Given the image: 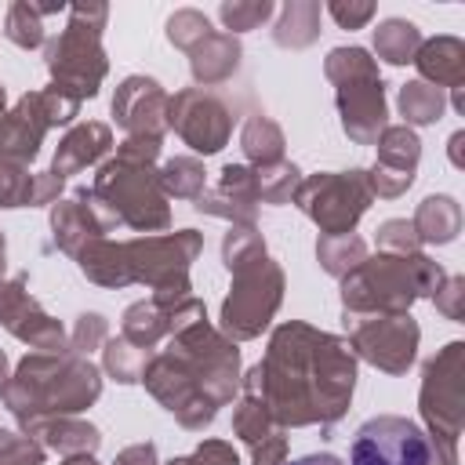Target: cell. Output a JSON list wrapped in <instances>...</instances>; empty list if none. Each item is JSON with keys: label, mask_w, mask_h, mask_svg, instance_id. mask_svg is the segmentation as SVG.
Returning a JSON list of instances; mask_svg holds the SVG:
<instances>
[{"label": "cell", "mask_w": 465, "mask_h": 465, "mask_svg": "<svg viewBox=\"0 0 465 465\" xmlns=\"http://www.w3.org/2000/svg\"><path fill=\"white\" fill-rule=\"evenodd\" d=\"M320 15H323V7L316 0H291V4H283L280 18L272 25V40L280 47H291V51L309 47L320 36Z\"/></svg>", "instance_id": "484cf974"}, {"label": "cell", "mask_w": 465, "mask_h": 465, "mask_svg": "<svg viewBox=\"0 0 465 465\" xmlns=\"http://www.w3.org/2000/svg\"><path fill=\"white\" fill-rule=\"evenodd\" d=\"M374 240H378V251H385V254H418V251H421L418 232H414V225H411L407 218H389V222H381Z\"/></svg>", "instance_id": "ee69618b"}, {"label": "cell", "mask_w": 465, "mask_h": 465, "mask_svg": "<svg viewBox=\"0 0 465 465\" xmlns=\"http://www.w3.org/2000/svg\"><path fill=\"white\" fill-rule=\"evenodd\" d=\"M25 436H33L44 450H58L62 458H69V454H94V450L102 447V432H98L91 421L76 418V414L44 418V421H36Z\"/></svg>", "instance_id": "603a6c76"}, {"label": "cell", "mask_w": 465, "mask_h": 465, "mask_svg": "<svg viewBox=\"0 0 465 465\" xmlns=\"http://www.w3.org/2000/svg\"><path fill=\"white\" fill-rule=\"evenodd\" d=\"M432 302L447 320H461L465 316V276H447L440 291L432 294Z\"/></svg>", "instance_id": "681fc988"}, {"label": "cell", "mask_w": 465, "mask_h": 465, "mask_svg": "<svg viewBox=\"0 0 465 465\" xmlns=\"http://www.w3.org/2000/svg\"><path fill=\"white\" fill-rule=\"evenodd\" d=\"M251 465H287V436H283V429L269 432L262 443L251 447Z\"/></svg>", "instance_id": "f907efd6"}, {"label": "cell", "mask_w": 465, "mask_h": 465, "mask_svg": "<svg viewBox=\"0 0 465 465\" xmlns=\"http://www.w3.org/2000/svg\"><path fill=\"white\" fill-rule=\"evenodd\" d=\"M356 389V352L345 338L287 320L265 356L240 378V392L262 396L276 429H331L345 418Z\"/></svg>", "instance_id": "6da1fadb"}, {"label": "cell", "mask_w": 465, "mask_h": 465, "mask_svg": "<svg viewBox=\"0 0 465 465\" xmlns=\"http://www.w3.org/2000/svg\"><path fill=\"white\" fill-rule=\"evenodd\" d=\"M62 189H65V182H62L58 174H51V171H40V174H33L29 207H51V203H58V200H62Z\"/></svg>", "instance_id": "816d5d0a"}, {"label": "cell", "mask_w": 465, "mask_h": 465, "mask_svg": "<svg viewBox=\"0 0 465 465\" xmlns=\"http://www.w3.org/2000/svg\"><path fill=\"white\" fill-rule=\"evenodd\" d=\"M4 36L22 47V51H36L47 44V29H44V15L36 4L29 0H15L7 7V18H4Z\"/></svg>", "instance_id": "d6a6232c"}, {"label": "cell", "mask_w": 465, "mask_h": 465, "mask_svg": "<svg viewBox=\"0 0 465 465\" xmlns=\"http://www.w3.org/2000/svg\"><path fill=\"white\" fill-rule=\"evenodd\" d=\"M283 131H280V124L272 120V116H265V113H251L247 116V124H243V131H240V149H243V156H247V163L251 167H272V163H280L283 160Z\"/></svg>", "instance_id": "4316f807"}, {"label": "cell", "mask_w": 465, "mask_h": 465, "mask_svg": "<svg viewBox=\"0 0 465 465\" xmlns=\"http://www.w3.org/2000/svg\"><path fill=\"white\" fill-rule=\"evenodd\" d=\"M203 163L196 156H174L160 167V185L167 196H178V200H196L203 193Z\"/></svg>", "instance_id": "d590c367"}, {"label": "cell", "mask_w": 465, "mask_h": 465, "mask_svg": "<svg viewBox=\"0 0 465 465\" xmlns=\"http://www.w3.org/2000/svg\"><path fill=\"white\" fill-rule=\"evenodd\" d=\"M374 193L367 182V171H316L302 178L291 203L302 207L305 218L316 222L320 236H345L356 229V222L367 214Z\"/></svg>", "instance_id": "8fae6325"}, {"label": "cell", "mask_w": 465, "mask_h": 465, "mask_svg": "<svg viewBox=\"0 0 465 465\" xmlns=\"http://www.w3.org/2000/svg\"><path fill=\"white\" fill-rule=\"evenodd\" d=\"M414 65H418L421 80L432 84V87H440V91L465 87V44L458 36L421 40V47L414 54Z\"/></svg>", "instance_id": "44dd1931"}, {"label": "cell", "mask_w": 465, "mask_h": 465, "mask_svg": "<svg viewBox=\"0 0 465 465\" xmlns=\"http://www.w3.org/2000/svg\"><path fill=\"white\" fill-rule=\"evenodd\" d=\"M167 465H240V454H236V447L225 443V440H203L193 454L171 458Z\"/></svg>", "instance_id": "7dc6e473"}, {"label": "cell", "mask_w": 465, "mask_h": 465, "mask_svg": "<svg viewBox=\"0 0 465 465\" xmlns=\"http://www.w3.org/2000/svg\"><path fill=\"white\" fill-rule=\"evenodd\" d=\"M4 269H7V240L0 232V280H4Z\"/></svg>", "instance_id": "91938a15"}, {"label": "cell", "mask_w": 465, "mask_h": 465, "mask_svg": "<svg viewBox=\"0 0 465 465\" xmlns=\"http://www.w3.org/2000/svg\"><path fill=\"white\" fill-rule=\"evenodd\" d=\"M349 465H429V440L403 414H378L352 436Z\"/></svg>", "instance_id": "4fadbf2b"}, {"label": "cell", "mask_w": 465, "mask_h": 465, "mask_svg": "<svg viewBox=\"0 0 465 465\" xmlns=\"http://www.w3.org/2000/svg\"><path fill=\"white\" fill-rule=\"evenodd\" d=\"M51 131L44 109H40V94L29 91L15 102V109L0 120V156H11L18 163H33L40 145H44V134Z\"/></svg>", "instance_id": "d6986e66"}, {"label": "cell", "mask_w": 465, "mask_h": 465, "mask_svg": "<svg viewBox=\"0 0 465 465\" xmlns=\"http://www.w3.org/2000/svg\"><path fill=\"white\" fill-rule=\"evenodd\" d=\"M153 352L156 349H138L127 338H105V345H102V367L120 385H134V381H142L145 363L153 360Z\"/></svg>", "instance_id": "1f68e13d"}, {"label": "cell", "mask_w": 465, "mask_h": 465, "mask_svg": "<svg viewBox=\"0 0 465 465\" xmlns=\"http://www.w3.org/2000/svg\"><path fill=\"white\" fill-rule=\"evenodd\" d=\"M7 116V91H4V84H0V120Z\"/></svg>", "instance_id": "6125c7cd"}, {"label": "cell", "mask_w": 465, "mask_h": 465, "mask_svg": "<svg viewBox=\"0 0 465 465\" xmlns=\"http://www.w3.org/2000/svg\"><path fill=\"white\" fill-rule=\"evenodd\" d=\"M200 320H207V305L200 298H193V294L182 298L178 305H160V302L145 298V302H134V305L124 309V316H120V338H127L138 349H153L156 341H163L174 331L193 327Z\"/></svg>", "instance_id": "ac0fdd59"}, {"label": "cell", "mask_w": 465, "mask_h": 465, "mask_svg": "<svg viewBox=\"0 0 465 465\" xmlns=\"http://www.w3.org/2000/svg\"><path fill=\"white\" fill-rule=\"evenodd\" d=\"M447 280L443 265L429 254H385L363 258L341 276V312L356 316H403L418 298H432Z\"/></svg>", "instance_id": "277c9868"}, {"label": "cell", "mask_w": 465, "mask_h": 465, "mask_svg": "<svg viewBox=\"0 0 465 465\" xmlns=\"http://www.w3.org/2000/svg\"><path fill=\"white\" fill-rule=\"evenodd\" d=\"M76 265L80 272L98 283V287H127L131 283V269H127V254H124V243L116 240H91L80 254H76Z\"/></svg>", "instance_id": "d4e9b609"}, {"label": "cell", "mask_w": 465, "mask_h": 465, "mask_svg": "<svg viewBox=\"0 0 465 465\" xmlns=\"http://www.w3.org/2000/svg\"><path fill=\"white\" fill-rule=\"evenodd\" d=\"M411 225L418 232V243H450L461 232V203L454 196H447V193L425 196L418 203Z\"/></svg>", "instance_id": "cb8c5ba5"}, {"label": "cell", "mask_w": 465, "mask_h": 465, "mask_svg": "<svg viewBox=\"0 0 465 465\" xmlns=\"http://www.w3.org/2000/svg\"><path fill=\"white\" fill-rule=\"evenodd\" d=\"M44 458L47 450L33 436L0 429V465H44Z\"/></svg>", "instance_id": "7bdbcfd3"}, {"label": "cell", "mask_w": 465, "mask_h": 465, "mask_svg": "<svg viewBox=\"0 0 465 465\" xmlns=\"http://www.w3.org/2000/svg\"><path fill=\"white\" fill-rule=\"evenodd\" d=\"M167 131H174L193 153L214 156L225 149L232 134V113L218 94L200 87H182L167 102Z\"/></svg>", "instance_id": "5bb4252c"}, {"label": "cell", "mask_w": 465, "mask_h": 465, "mask_svg": "<svg viewBox=\"0 0 465 465\" xmlns=\"http://www.w3.org/2000/svg\"><path fill=\"white\" fill-rule=\"evenodd\" d=\"M109 149H113V131H109V124H102V120L73 124V127L62 134V142H58L54 160H51L47 171L65 182L69 174H80V171L102 163Z\"/></svg>", "instance_id": "ffe728a7"}, {"label": "cell", "mask_w": 465, "mask_h": 465, "mask_svg": "<svg viewBox=\"0 0 465 465\" xmlns=\"http://www.w3.org/2000/svg\"><path fill=\"white\" fill-rule=\"evenodd\" d=\"M29 193H33V171L11 156H0V207H29Z\"/></svg>", "instance_id": "ab89813d"}, {"label": "cell", "mask_w": 465, "mask_h": 465, "mask_svg": "<svg viewBox=\"0 0 465 465\" xmlns=\"http://www.w3.org/2000/svg\"><path fill=\"white\" fill-rule=\"evenodd\" d=\"M113 229H120L116 218L105 211V203L87 185H80L69 200L51 203V236L58 251H65L69 258H76L91 240H102Z\"/></svg>", "instance_id": "e0dca14e"}, {"label": "cell", "mask_w": 465, "mask_h": 465, "mask_svg": "<svg viewBox=\"0 0 465 465\" xmlns=\"http://www.w3.org/2000/svg\"><path fill=\"white\" fill-rule=\"evenodd\" d=\"M229 276H232V287L222 302V334L229 341H251L272 323L283 302V287H287L283 269L265 251L229 265Z\"/></svg>", "instance_id": "30bf717a"}, {"label": "cell", "mask_w": 465, "mask_h": 465, "mask_svg": "<svg viewBox=\"0 0 465 465\" xmlns=\"http://www.w3.org/2000/svg\"><path fill=\"white\" fill-rule=\"evenodd\" d=\"M62 465H98V461H94V454H69Z\"/></svg>", "instance_id": "6f0895ef"}, {"label": "cell", "mask_w": 465, "mask_h": 465, "mask_svg": "<svg viewBox=\"0 0 465 465\" xmlns=\"http://www.w3.org/2000/svg\"><path fill=\"white\" fill-rule=\"evenodd\" d=\"M203 251V236L196 229H178V232H153V236H134L124 243L131 283H145L153 302L160 305H178L189 298V269Z\"/></svg>", "instance_id": "9c48e42d"}, {"label": "cell", "mask_w": 465, "mask_h": 465, "mask_svg": "<svg viewBox=\"0 0 465 465\" xmlns=\"http://www.w3.org/2000/svg\"><path fill=\"white\" fill-rule=\"evenodd\" d=\"M109 338V320L102 312H80L76 316V327L69 334V352L76 356H91L94 349H102Z\"/></svg>", "instance_id": "b9f144b4"}, {"label": "cell", "mask_w": 465, "mask_h": 465, "mask_svg": "<svg viewBox=\"0 0 465 465\" xmlns=\"http://www.w3.org/2000/svg\"><path fill=\"white\" fill-rule=\"evenodd\" d=\"M193 211H196V214H211V218H225V222H232V225H254V222H258V203L236 200V196L222 193L218 185H214V189H203V193L193 200Z\"/></svg>", "instance_id": "8d00e7d4"}, {"label": "cell", "mask_w": 465, "mask_h": 465, "mask_svg": "<svg viewBox=\"0 0 465 465\" xmlns=\"http://www.w3.org/2000/svg\"><path fill=\"white\" fill-rule=\"evenodd\" d=\"M40 94V109H44V116H47V124L51 127H65V124H73L76 120V113H80V98H73L69 91H62V87H44V91H36Z\"/></svg>", "instance_id": "f6af8a7d"}, {"label": "cell", "mask_w": 465, "mask_h": 465, "mask_svg": "<svg viewBox=\"0 0 465 465\" xmlns=\"http://www.w3.org/2000/svg\"><path fill=\"white\" fill-rule=\"evenodd\" d=\"M374 4L371 0H331L327 4V15L341 25V29H363L371 18H374Z\"/></svg>", "instance_id": "c3c4849f"}, {"label": "cell", "mask_w": 465, "mask_h": 465, "mask_svg": "<svg viewBox=\"0 0 465 465\" xmlns=\"http://www.w3.org/2000/svg\"><path fill=\"white\" fill-rule=\"evenodd\" d=\"M418 47H421V29L414 22H407V18H385V22H378V29H374V54L381 62L407 65V62H414Z\"/></svg>", "instance_id": "f1b7e54d"}, {"label": "cell", "mask_w": 465, "mask_h": 465, "mask_svg": "<svg viewBox=\"0 0 465 465\" xmlns=\"http://www.w3.org/2000/svg\"><path fill=\"white\" fill-rule=\"evenodd\" d=\"M0 396L22 432H29L44 418L87 411L102 396V371L76 352H25Z\"/></svg>", "instance_id": "3957f363"}, {"label": "cell", "mask_w": 465, "mask_h": 465, "mask_svg": "<svg viewBox=\"0 0 465 465\" xmlns=\"http://www.w3.org/2000/svg\"><path fill=\"white\" fill-rule=\"evenodd\" d=\"M240 58H243L240 36H232V33H211L203 44H196L189 51V73H193V80L203 91V87L225 84L240 69Z\"/></svg>", "instance_id": "7402d4cb"}, {"label": "cell", "mask_w": 465, "mask_h": 465, "mask_svg": "<svg viewBox=\"0 0 465 465\" xmlns=\"http://www.w3.org/2000/svg\"><path fill=\"white\" fill-rule=\"evenodd\" d=\"M113 465H160L156 461V443H131V447H124L116 458H113Z\"/></svg>", "instance_id": "db71d44e"}, {"label": "cell", "mask_w": 465, "mask_h": 465, "mask_svg": "<svg viewBox=\"0 0 465 465\" xmlns=\"http://www.w3.org/2000/svg\"><path fill=\"white\" fill-rule=\"evenodd\" d=\"M272 11H276L272 0H225L218 7V18L236 36V33H247V29H258L262 22H269Z\"/></svg>", "instance_id": "f35d334b"}, {"label": "cell", "mask_w": 465, "mask_h": 465, "mask_svg": "<svg viewBox=\"0 0 465 465\" xmlns=\"http://www.w3.org/2000/svg\"><path fill=\"white\" fill-rule=\"evenodd\" d=\"M254 174H258V203H272V207L291 203L302 185V171L291 160H280L272 167H254Z\"/></svg>", "instance_id": "836d02e7"}, {"label": "cell", "mask_w": 465, "mask_h": 465, "mask_svg": "<svg viewBox=\"0 0 465 465\" xmlns=\"http://www.w3.org/2000/svg\"><path fill=\"white\" fill-rule=\"evenodd\" d=\"M91 193L105 203L116 225H127L145 236L171 229V203L160 185V167L149 160H131L120 153L102 160Z\"/></svg>", "instance_id": "ba28073f"}, {"label": "cell", "mask_w": 465, "mask_h": 465, "mask_svg": "<svg viewBox=\"0 0 465 465\" xmlns=\"http://www.w3.org/2000/svg\"><path fill=\"white\" fill-rule=\"evenodd\" d=\"M160 145H163V142H156V138H124V142L116 145V153H120V156H131V160H149V163H156Z\"/></svg>", "instance_id": "f5cc1de1"}, {"label": "cell", "mask_w": 465, "mask_h": 465, "mask_svg": "<svg viewBox=\"0 0 465 465\" xmlns=\"http://www.w3.org/2000/svg\"><path fill=\"white\" fill-rule=\"evenodd\" d=\"M400 116L407 120V127H425V124H436L447 109V91L425 84V80H407L400 87Z\"/></svg>", "instance_id": "f546056e"}, {"label": "cell", "mask_w": 465, "mask_h": 465, "mask_svg": "<svg viewBox=\"0 0 465 465\" xmlns=\"http://www.w3.org/2000/svg\"><path fill=\"white\" fill-rule=\"evenodd\" d=\"M218 189L236 196V200H247V203H258V174L251 163H225L222 167V178H218Z\"/></svg>", "instance_id": "bcb514c9"}, {"label": "cell", "mask_w": 465, "mask_h": 465, "mask_svg": "<svg viewBox=\"0 0 465 465\" xmlns=\"http://www.w3.org/2000/svg\"><path fill=\"white\" fill-rule=\"evenodd\" d=\"M105 22H109L105 4H73L65 29L44 44V62H47L51 84L69 91L80 102L94 98L109 73V58L102 47Z\"/></svg>", "instance_id": "52a82bcc"}, {"label": "cell", "mask_w": 465, "mask_h": 465, "mask_svg": "<svg viewBox=\"0 0 465 465\" xmlns=\"http://www.w3.org/2000/svg\"><path fill=\"white\" fill-rule=\"evenodd\" d=\"M454 109L465 113V87H454Z\"/></svg>", "instance_id": "94428289"}, {"label": "cell", "mask_w": 465, "mask_h": 465, "mask_svg": "<svg viewBox=\"0 0 465 465\" xmlns=\"http://www.w3.org/2000/svg\"><path fill=\"white\" fill-rule=\"evenodd\" d=\"M167 102L171 94L153 76H124L113 94V116L127 138H156L167 134Z\"/></svg>", "instance_id": "2e32d148"}, {"label": "cell", "mask_w": 465, "mask_h": 465, "mask_svg": "<svg viewBox=\"0 0 465 465\" xmlns=\"http://www.w3.org/2000/svg\"><path fill=\"white\" fill-rule=\"evenodd\" d=\"M0 327L15 334L18 341L33 345L36 352H69L65 327L44 312V305L29 294V272H15L11 280H0Z\"/></svg>", "instance_id": "9a60e30c"}, {"label": "cell", "mask_w": 465, "mask_h": 465, "mask_svg": "<svg viewBox=\"0 0 465 465\" xmlns=\"http://www.w3.org/2000/svg\"><path fill=\"white\" fill-rule=\"evenodd\" d=\"M7 378H11V367H7V352L0 349V392L7 389Z\"/></svg>", "instance_id": "680465c9"}, {"label": "cell", "mask_w": 465, "mask_h": 465, "mask_svg": "<svg viewBox=\"0 0 465 465\" xmlns=\"http://www.w3.org/2000/svg\"><path fill=\"white\" fill-rule=\"evenodd\" d=\"M418 411L429 440V465H458V436L465 425V341H447L421 367Z\"/></svg>", "instance_id": "5b68a950"}, {"label": "cell", "mask_w": 465, "mask_h": 465, "mask_svg": "<svg viewBox=\"0 0 465 465\" xmlns=\"http://www.w3.org/2000/svg\"><path fill=\"white\" fill-rule=\"evenodd\" d=\"M367 258V240L356 236V232H345V236H320L316 240V262L327 276L341 280L349 276L360 262Z\"/></svg>", "instance_id": "4dcf8cb0"}, {"label": "cell", "mask_w": 465, "mask_h": 465, "mask_svg": "<svg viewBox=\"0 0 465 465\" xmlns=\"http://www.w3.org/2000/svg\"><path fill=\"white\" fill-rule=\"evenodd\" d=\"M323 76L334 84V105L341 116V131L356 145H374L389 127L385 84L378 73V58L363 47H334L323 58Z\"/></svg>", "instance_id": "8992f818"}, {"label": "cell", "mask_w": 465, "mask_h": 465, "mask_svg": "<svg viewBox=\"0 0 465 465\" xmlns=\"http://www.w3.org/2000/svg\"><path fill=\"white\" fill-rule=\"evenodd\" d=\"M378 160L374 167H385V171H396V174H411L418 171V160H421V142L414 134V127L407 124H389L381 134H378Z\"/></svg>", "instance_id": "83f0119b"}, {"label": "cell", "mask_w": 465, "mask_h": 465, "mask_svg": "<svg viewBox=\"0 0 465 465\" xmlns=\"http://www.w3.org/2000/svg\"><path fill=\"white\" fill-rule=\"evenodd\" d=\"M232 432H236L247 447H254V443H262L269 432H276V421H272L269 407L262 403V396L240 392V403H236V411H232Z\"/></svg>", "instance_id": "e575fe53"}, {"label": "cell", "mask_w": 465, "mask_h": 465, "mask_svg": "<svg viewBox=\"0 0 465 465\" xmlns=\"http://www.w3.org/2000/svg\"><path fill=\"white\" fill-rule=\"evenodd\" d=\"M254 254H265V240L254 225H229L225 240H222V262L225 269L236 265V262H247Z\"/></svg>", "instance_id": "60d3db41"}, {"label": "cell", "mask_w": 465, "mask_h": 465, "mask_svg": "<svg viewBox=\"0 0 465 465\" xmlns=\"http://www.w3.org/2000/svg\"><path fill=\"white\" fill-rule=\"evenodd\" d=\"M447 145H450V163H454V167H465V153H461V145H465V131H454Z\"/></svg>", "instance_id": "9f6ffc18"}, {"label": "cell", "mask_w": 465, "mask_h": 465, "mask_svg": "<svg viewBox=\"0 0 465 465\" xmlns=\"http://www.w3.org/2000/svg\"><path fill=\"white\" fill-rule=\"evenodd\" d=\"M287 465H345L338 454H305V458H298V461H287Z\"/></svg>", "instance_id": "11a10c76"}, {"label": "cell", "mask_w": 465, "mask_h": 465, "mask_svg": "<svg viewBox=\"0 0 465 465\" xmlns=\"http://www.w3.org/2000/svg\"><path fill=\"white\" fill-rule=\"evenodd\" d=\"M341 323L349 331V345L356 352V360L371 363L381 374H407L414 356H418V341H421V327L411 312L403 316H356V312H341Z\"/></svg>", "instance_id": "7c38bea8"}, {"label": "cell", "mask_w": 465, "mask_h": 465, "mask_svg": "<svg viewBox=\"0 0 465 465\" xmlns=\"http://www.w3.org/2000/svg\"><path fill=\"white\" fill-rule=\"evenodd\" d=\"M149 396L189 432H203L240 392V349L207 320L171 334L142 374Z\"/></svg>", "instance_id": "7a4b0ae2"}, {"label": "cell", "mask_w": 465, "mask_h": 465, "mask_svg": "<svg viewBox=\"0 0 465 465\" xmlns=\"http://www.w3.org/2000/svg\"><path fill=\"white\" fill-rule=\"evenodd\" d=\"M214 29H211V18L203 15V11H196V7H178L171 18H167V40H171V47H178V51H193L196 44H203L207 36H211Z\"/></svg>", "instance_id": "74e56055"}]
</instances>
